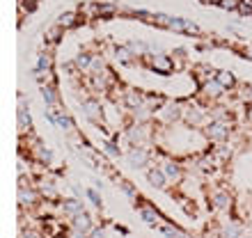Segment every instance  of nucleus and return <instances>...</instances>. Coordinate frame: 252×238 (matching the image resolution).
Instances as JSON below:
<instances>
[{"mask_svg":"<svg viewBox=\"0 0 252 238\" xmlns=\"http://www.w3.org/2000/svg\"><path fill=\"white\" fill-rule=\"evenodd\" d=\"M78 21H80L78 12H64L58 16V26H60L62 30H71V28L78 26Z\"/></svg>","mask_w":252,"mask_h":238,"instance_id":"6ab92c4d","label":"nucleus"},{"mask_svg":"<svg viewBox=\"0 0 252 238\" xmlns=\"http://www.w3.org/2000/svg\"><path fill=\"white\" fill-rule=\"evenodd\" d=\"M202 2H206V0H202Z\"/></svg>","mask_w":252,"mask_h":238,"instance_id":"79ce46f5","label":"nucleus"},{"mask_svg":"<svg viewBox=\"0 0 252 238\" xmlns=\"http://www.w3.org/2000/svg\"><path fill=\"white\" fill-rule=\"evenodd\" d=\"M138 213H140V218L145 220L147 225H154V227H160V225H163V215H160V213L154 208V204H147V202H142V204L138 206Z\"/></svg>","mask_w":252,"mask_h":238,"instance_id":"0eeeda50","label":"nucleus"},{"mask_svg":"<svg viewBox=\"0 0 252 238\" xmlns=\"http://www.w3.org/2000/svg\"><path fill=\"white\" fill-rule=\"evenodd\" d=\"M113 58L120 62V64H133V60H135V53H133L128 46H117L113 51Z\"/></svg>","mask_w":252,"mask_h":238,"instance_id":"aec40b11","label":"nucleus"},{"mask_svg":"<svg viewBox=\"0 0 252 238\" xmlns=\"http://www.w3.org/2000/svg\"><path fill=\"white\" fill-rule=\"evenodd\" d=\"M181 115H184V106L177 103V101H165V103L156 110V117H158L160 124H172V121L181 119Z\"/></svg>","mask_w":252,"mask_h":238,"instance_id":"f03ea898","label":"nucleus"},{"mask_svg":"<svg viewBox=\"0 0 252 238\" xmlns=\"http://www.w3.org/2000/svg\"><path fill=\"white\" fill-rule=\"evenodd\" d=\"M241 238H252V236H250V234H243V236H241Z\"/></svg>","mask_w":252,"mask_h":238,"instance_id":"a19ab883","label":"nucleus"},{"mask_svg":"<svg viewBox=\"0 0 252 238\" xmlns=\"http://www.w3.org/2000/svg\"><path fill=\"white\" fill-rule=\"evenodd\" d=\"M199 92H202V96H206V99H220L227 89L220 85L216 78H211V80H206L204 85H199Z\"/></svg>","mask_w":252,"mask_h":238,"instance_id":"f8f14e48","label":"nucleus"},{"mask_svg":"<svg viewBox=\"0 0 252 238\" xmlns=\"http://www.w3.org/2000/svg\"><path fill=\"white\" fill-rule=\"evenodd\" d=\"M211 78H216V71H211L206 64H202V66L195 69V80H197L199 85H204L206 80H211Z\"/></svg>","mask_w":252,"mask_h":238,"instance_id":"a878e982","label":"nucleus"},{"mask_svg":"<svg viewBox=\"0 0 252 238\" xmlns=\"http://www.w3.org/2000/svg\"><path fill=\"white\" fill-rule=\"evenodd\" d=\"M87 236H90V238H106V229H103V227H99V229H96V227H94Z\"/></svg>","mask_w":252,"mask_h":238,"instance_id":"4c0bfd02","label":"nucleus"},{"mask_svg":"<svg viewBox=\"0 0 252 238\" xmlns=\"http://www.w3.org/2000/svg\"><path fill=\"white\" fill-rule=\"evenodd\" d=\"M108 64H106V60L101 58V55H92V60H90V66H87V76H99L101 71H106Z\"/></svg>","mask_w":252,"mask_h":238,"instance_id":"412c9836","label":"nucleus"},{"mask_svg":"<svg viewBox=\"0 0 252 238\" xmlns=\"http://www.w3.org/2000/svg\"><path fill=\"white\" fill-rule=\"evenodd\" d=\"M167 30H172V32H184V34H195V37H199V34H202V30H199V26L195 23V21L179 19V16H172V19H170Z\"/></svg>","mask_w":252,"mask_h":238,"instance_id":"20e7f679","label":"nucleus"},{"mask_svg":"<svg viewBox=\"0 0 252 238\" xmlns=\"http://www.w3.org/2000/svg\"><path fill=\"white\" fill-rule=\"evenodd\" d=\"M160 232L165 234L167 238H190L186 232H181L179 227H177V225H170V222H163V225H160Z\"/></svg>","mask_w":252,"mask_h":238,"instance_id":"b1692460","label":"nucleus"},{"mask_svg":"<svg viewBox=\"0 0 252 238\" xmlns=\"http://www.w3.org/2000/svg\"><path fill=\"white\" fill-rule=\"evenodd\" d=\"M96 12H99V19H106V16H115V14H117V5H113V2H99Z\"/></svg>","mask_w":252,"mask_h":238,"instance_id":"cd10ccee","label":"nucleus"},{"mask_svg":"<svg viewBox=\"0 0 252 238\" xmlns=\"http://www.w3.org/2000/svg\"><path fill=\"white\" fill-rule=\"evenodd\" d=\"M21 238H46V234L34 232V229H26V232H21Z\"/></svg>","mask_w":252,"mask_h":238,"instance_id":"c9c22d12","label":"nucleus"},{"mask_svg":"<svg viewBox=\"0 0 252 238\" xmlns=\"http://www.w3.org/2000/svg\"><path fill=\"white\" fill-rule=\"evenodd\" d=\"M37 158H39V163H44V165H51V160H53V153H51V149H46L44 145H39L37 149Z\"/></svg>","mask_w":252,"mask_h":238,"instance_id":"7c9ffc66","label":"nucleus"},{"mask_svg":"<svg viewBox=\"0 0 252 238\" xmlns=\"http://www.w3.org/2000/svg\"><path fill=\"white\" fill-rule=\"evenodd\" d=\"M248 121H250V124H252V106L248 108Z\"/></svg>","mask_w":252,"mask_h":238,"instance_id":"ea45409f","label":"nucleus"},{"mask_svg":"<svg viewBox=\"0 0 252 238\" xmlns=\"http://www.w3.org/2000/svg\"><path fill=\"white\" fill-rule=\"evenodd\" d=\"M83 115L87 117V121L92 124H103V108L96 99H87L83 101Z\"/></svg>","mask_w":252,"mask_h":238,"instance_id":"423d86ee","label":"nucleus"},{"mask_svg":"<svg viewBox=\"0 0 252 238\" xmlns=\"http://www.w3.org/2000/svg\"><path fill=\"white\" fill-rule=\"evenodd\" d=\"M149 151H147L145 147H131L128 151H126V160H128V165L133 170H142V167L149 165Z\"/></svg>","mask_w":252,"mask_h":238,"instance_id":"39448f33","label":"nucleus"},{"mask_svg":"<svg viewBox=\"0 0 252 238\" xmlns=\"http://www.w3.org/2000/svg\"><path fill=\"white\" fill-rule=\"evenodd\" d=\"M62 32H64V30H62V28L58 26V23H55L53 28H48L46 32H44V41H46V44H51V46H53V44H58V41H60Z\"/></svg>","mask_w":252,"mask_h":238,"instance_id":"393cba45","label":"nucleus"},{"mask_svg":"<svg viewBox=\"0 0 252 238\" xmlns=\"http://www.w3.org/2000/svg\"><path fill=\"white\" fill-rule=\"evenodd\" d=\"M241 236H243V225H239V222H227L220 229V238H241Z\"/></svg>","mask_w":252,"mask_h":238,"instance_id":"4be33fe9","label":"nucleus"},{"mask_svg":"<svg viewBox=\"0 0 252 238\" xmlns=\"http://www.w3.org/2000/svg\"><path fill=\"white\" fill-rule=\"evenodd\" d=\"M103 149H106V153L110 156V158H117V156H120V149H117V145H113V142H106Z\"/></svg>","mask_w":252,"mask_h":238,"instance_id":"f704fd0d","label":"nucleus"},{"mask_svg":"<svg viewBox=\"0 0 252 238\" xmlns=\"http://www.w3.org/2000/svg\"><path fill=\"white\" fill-rule=\"evenodd\" d=\"M16 131H19V135H23V133L28 135L32 131V119H30V113H28L26 106L16 108Z\"/></svg>","mask_w":252,"mask_h":238,"instance_id":"9d476101","label":"nucleus"},{"mask_svg":"<svg viewBox=\"0 0 252 238\" xmlns=\"http://www.w3.org/2000/svg\"><path fill=\"white\" fill-rule=\"evenodd\" d=\"M241 0H220V7L227 9V12H234V9H239Z\"/></svg>","mask_w":252,"mask_h":238,"instance_id":"72a5a7b5","label":"nucleus"},{"mask_svg":"<svg viewBox=\"0 0 252 238\" xmlns=\"http://www.w3.org/2000/svg\"><path fill=\"white\" fill-rule=\"evenodd\" d=\"M147 181H149V185L156 188V190H165L167 183H170L160 167H149V170H147Z\"/></svg>","mask_w":252,"mask_h":238,"instance_id":"9b49d317","label":"nucleus"},{"mask_svg":"<svg viewBox=\"0 0 252 238\" xmlns=\"http://www.w3.org/2000/svg\"><path fill=\"white\" fill-rule=\"evenodd\" d=\"M160 170H163V174L167 177V181H172V183H179L181 177H184L181 165L177 160H163V163H160Z\"/></svg>","mask_w":252,"mask_h":238,"instance_id":"4468645a","label":"nucleus"},{"mask_svg":"<svg viewBox=\"0 0 252 238\" xmlns=\"http://www.w3.org/2000/svg\"><path fill=\"white\" fill-rule=\"evenodd\" d=\"M85 195H87L90 199H92V204L96 206V208H101V197L96 195V192H94V190H85Z\"/></svg>","mask_w":252,"mask_h":238,"instance_id":"e433bc0d","label":"nucleus"},{"mask_svg":"<svg viewBox=\"0 0 252 238\" xmlns=\"http://www.w3.org/2000/svg\"><path fill=\"white\" fill-rule=\"evenodd\" d=\"M41 99H44L46 108L60 106V94H58V87L55 85H41Z\"/></svg>","mask_w":252,"mask_h":238,"instance_id":"dca6fc26","label":"nucleus"},{"mask_svg":"<svg viewBox=\"0 0 252 238\" xmlns=\"http://www.w3.org/2000/svg\"><path fill=\"white\" fill-rule=\"evenodd\" d=\"M147 58V66L152 69V71H156V73H170L174 69V62H172V58L170 55H165V53H156V55H145Z\"/></svg>","mask_w":252,"mask_h":238,"instance_id":"7ed1b4c3","label":"nucleus"},{"mask_svg":"<svg viewBox=\"0 0 252 238\" xmlns=\"http://www.w3.org/2000/svg\"><path fill=\"white\" fill-rule=\"evenodd\" d=\"M39 195L41 192L32 190L30 185H19V190H16V199H19V206H26V208H30V206H34L37 202H39Z\"/></svg>","mask_w":252,"mask_h":238,"instance_id":"6e6552de","label":"nucleus"},{"mask_svg":"<svg viewBox=\"0 0 252 238\" xmlns=\"http://www.w3.org/2000/svg\"><path fill=\"white\" fill-rule=\"evenodd\" d=\"M216 80H218V83L225 87V89H232V87L236 85V78H234V73L227 71V69H220V71H216Z\"/></svg>","mask_w":252,"mask_h":238,"instance_id":"5701e85b","label":"nucleus"},{"mask_svg":"<svg viewBox=\"0 0 252 238\" xmlns=\"http://www.w3.org/2000/svg\"><path fill=\"white\" fill-rule=\"evenodd\" d=\"M60 211H62V215H64V218L71 220V218H76L78 213L85 211V204H83L80 199H66V202H62V204H60Z\"/></svg>","mask_w":252,"mask_h":238,"instance_id":"2eb2a0df","label":"nucleus"},{"mask_svg":"<svg viewBox=\"0 0 252 238\" xmlns=\"http://www.w3.org/2000/svg\"><path fill=\"white\" fill-rule=\"evenodd\" d=\"M229 133H232V121H229V119H216V121H209L206 128H204L206 140H211V142H222V140L229 138Z\"/></svg>","mask_w":252,"mask_h":238,"instance_id":"f257e3e1","label":"nucleus"},{"mask_svg":"<svg viewBox=\"0 0 252 238\" xmlns=\"http://www.w3.org/2000/svg\"><path fill=\"white\" fill-rule=\"evenodd\" d=\"M145 103V94L138 92V89H126L124 92V106L128 108V110H135V108H140Z\"/></svg>","mask_w":252,"mask_h":238,"instance_id":"f3484780","label":"nucleus"},{"mask_svg":"<svg viewBox=\"0 0 252 238\" xmlns=\"http://www.w3.org/2000/svg\"><path fill=\"white\" fill-rule=\"evenodd\" d=\"M90 60H92V55H90V53H78V55H76V58H73V62H71V64L76 66L78 71H83V73H85V71H87V66H90Z\"/></svg>","mask_w":252,"mask_h":238,"instance_id":"bb28decb","label":"nucleus"},{"mask_svg":"<svg viewBox=\"0 0 252 238\" xmlns=\"http://www.w3.org/2000/svg\"><path fill=\"white\" fill-rule=\"evenodd\" d=\"M126 46L131 48L135 55H149V46H147V44H142V41H128Z\"/></svg>","mask_w":252,"mask_h":238,"instance_id":"2f4dec72","label":"nucleus"},{"mask_svg":"<svg viewBox=\"0 0 252 238\" xmlns=\"http://www.w3.org/2000/svg\"><path fill=\"white\" fill-rule=\"evenodd\" d=\"M71 229H78V232H85V234H90L94 229V225H92V218L87 215L85 211L83 213H78L76 218H71Z\"/></svg>","mask_w":252,"mask_h":238,"instance_id":"a211bd4d","label":"nucleus"},{"mask_svg":"<svg viewBox=\"0 0 252 238\" xmlns=\"http://www.w3.org/2000/svg\"><path fill=\"white\" fill-rule=\"evenodd\" d=\"M37 66H39V69H53V53H51V51L39 53V58H37Z\"/></svg>","mask_w":252,"mask_h":238,"instance_id":"c756f323","label":"nucleus"},{"mask_svg":"<svg viewBox=\"0 0 252 238\" xmlns=\"http://www.w3.org/2000/svg\"><path fill=\"white\" fill-rule=\"evenodd\" d=\"M120 188L124 190V195L131 199V202H135V199H138V188H135L131 181H124V178H122V181H120Z\"/></svg>","mask_w":252,"mask_h":238,"instance_id":"c85d7f7f","label":"nucleus"},{"mask_svg":"<svg viewBox=\"0 0 252 238\" xmlns=\"http://www.w3.org/2000/svg\"><path fill=\"white\" fill-rule=\"evenodd\" d=\"M239 12L243 14V16H248V19H252V0H241Z\"/></svg>","mask_w":252,"mask_h":238,"instance_id":"473e14b6","label":"nucleus"},{"mask_svg":"<svg viewBox=\"0 0 252 238\" xmlns=\"http://www.w3.org/2000/svg\"><path fill=\"white\" fill-rule=\"evenodd\" d=\"M232 204H234V199L227 190H213L211 192V206L216 211H229Z\"/></svg>","mask_w":252,"mask_h":238,"instance_id":"1a4fd4ad","label":"nucleus"},{"mask_svg":"<svg viewBox=\"0 0 252 238\" xmlns=\"http://www.w3.org/2000/svg\"><path fill=\"white\" fill-rule=\"evenodd\" d=\"M181 117L186 119V124L190 126H199L206 121V113L202 108H195V106H184V115Z\"/></svg>","mask_w":252,"mask_h":238,"instance_id":"ddd939ff","label":"nucleus"},{"mask_svg":"<svg viewBox=\"0 0 252 238\" xmlns=\"http://www.w3.org/2000/svg\"><path fill=\"white\" fill-rule=\"evenodd\" d=\"M66 238H90L85 232H78V229H73L71 234H66Z\"/></svg>","mask_w":252,"mask_h":238,"instance_id":"58836bf2","label":"nucleus"}]
</instances>
